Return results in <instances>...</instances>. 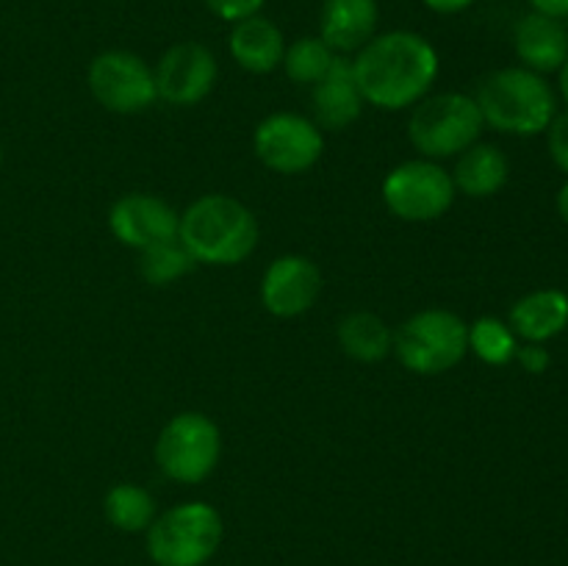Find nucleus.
Returning <instances> with one entry per match:
<instances>
[{
  "label": "nucleus",
  "instance_id": "1",
  "mask_svg": "<svg viewBox=\"0 0 568 566\" xmlns=\"http://www.w3.org/2000/svg\"><path fill=\"white\" fill-rule=\"evenodd\" d=\"M438 67V50L414 31L375 33L353 59L361 94L381 111L414 109L430 94Z\"/></svg>",
  "mask_w": 568,
  "mask_h": 566
},
{
  "label": "nucleus",
  "instance_id": "2",
  "mask_svg": "<svg viewBox=\"0 0 568 566\" xmlns=\"http://www.w3.org/2000/svg\"><path fill=\"white\" fill-rule=\"evenodd\" d=\"M178 239L197 264L236 266L258 247L261 225L242 200L211 192L186 205L178 222Z\"/></svg>",
  "mask_w": 568,
  "mask_h": 566
},
{
  "label": "nucleus",
  "instance_id": "3",
  "mask_svg": "<svg viewBox=\"0 0 568 566\" xmlns=\"http://www.w3.org/2000/svg\"><path fill=\"white\" fill-rule=\"evenodd\" d=\"M475 100L480 105L483 122L510 137H536L547 131L558 114L552 87L527 67H505L491 72L480 83Z\"/></svg>",
  "mask_w": 568,
  "mask_h": 566
},
{
  "label": "nucleus",
  "instance_id": "4",
  "mask_svg": "<svg viewBox=\"0 0 568 566\" xmlns=\"http://www.w3.org/2000/svg\"><path fill=\"white\" fill-rule=\"evenodd\" d=\"M392 353L414 375H444L469 353V325L449 309H422L397 327Z\"/></svg>",
  "mask_w": 568,
  "mask_h": 566
},
{
  "label": "nucleus",
  "instance_id": "5",
  "mask_svg": "<svg viewBox=\"0 0 568 566\" xmlns=\"http://www.w3.org/2000/svg\"><path fill=\"white\" fill-rule=\"evenodd\" d=\"M222 516L203 499L172 505L148 527V555L155 566H205L222 544Z\"/></svg>",
  "mask_w": 568,
  "mask_h": 566
},
{
  "label": "nucleus",
  "instance_id": "6",
  "mask_svg": "<svg viewBox=\"0 0 568 566\" xmlns=\"http://www.w3.org/2000/svg\"><path fill=\"white\" fill-rule=\"evenodd\" d=\"M483 125L480 105L471 94H427L410 111L408 139L422 159H453L480 142Z\"/></svg>",
  "mask_w": 568,
  "mask_h": 566
},
{
  "label": "nucleus",
  "instance_id": "7",
  "mask_svg": "<svg viewBox=\"0 0 568 566\" xmlns=\"http://www.w3.org/2000/svg\"><path fill=\"white\" fill-rule=\"evenodd\" d=\"M153 453L161 475L197 486L220 464L222 431L203 411H183L161 427Z\"/></svg>",
  "mask_w": 568,
  "mask_h": 566
},
{
  "label": "nucleus",
  "instance_id": "8",
  "mask_svg": "<svg viewBox=\"0 0 568 566\" xmlns=\"http://www.w3.org/2000/svg\"><path fill=\"white\" fill-rule=\"evenodd\" d=\"M383 203L403 222H436L453 209V175L438 161L414 159L403 161L383 178Z\"/></svg>",
  "mask_w": 568,
  "mask_h": 566
},
{
  "label": "nucleus",
  "instance_id": "9",
  "mask_svg": "<svg viewBox=\"0 0 568 566\" xmlns=\"http://www.w3.org/2000/svg\"><path fill=\"white\" fill-rule=\"evenodd\" d=\"M253 150L266 170L277 175H303L325 153V131L294 111H275L255 125Z\"/></svg>",
  "mask_w": 568,
  "mask_h": 566
},
{
  "label": "nucleus",
  "instance_id": "10",
  "mask_svg": "<svg viewBox=\"0 0 568 566\" xmlns=\"http://www.w3.org/2000/svg\"><path fill=\"white\" fill-rule=\"evenodd\" d=\"M89 92L111 114H142L159 100L148 61L131 50H103L87 72Z\"/></svg>",
  "mask_w": 568,
  "mask_h": 566
},
{
  "label": "nucleus",
  "instance_id": "11",
  "mask_svg": "<svg viewBox=\"0 0 568 566\" xmlns=\"http://www.w3.org/2000/svg\"><path fill=\"white\" fill-rule=\"evenodd\" d=\"M216 75H220V67H216L214 53L200 42L172 44L153 67L159 100L178 109L203 103L214 92Z\"/></svg>",
  "mask_w": 568,
  "mask_h": 566
},
{
  "label": "nucleus",
  "instance_id": "12",
  "mask_svg": "<svg viewBox=\"0 0 568 566\" xmlns=\"http://www.w3.org/2000/svg\"><path fill=\"white\" fill-rule=\"evenodd\" d=\"M261 305L277 320L308 314L322 294V270L300 253L277 255L261 277Z\"/></svg>",
  "mask_w": 568,
  "mask_h": 566
},
{
  "label": "nucleus",
  "instance_id": "13",
  "mask_svg": "<svg viewBox=\"0 0 568 566\" xmlns=\"http://www.w3.org/2000/svg\"><path fill=\"white\" fill-rule=\"evenodd\" d=\"M181 214L166 200L148 192L122 194L109 211V228L120 244L131 250H148L178 239Z\"/></svg>",
  "mask_w": 568,
  "mask_h": 566
},
{
  "label": "nucleus",
  "instance_id": "14",
  "mask_svg": "<svg viewBox=\"0 0 568 566\" xmlns=\"http://www.w3.org/2000/svg\"><path fill=\"white\" fill-rule=\"evenodd\" d=\"M311 103H314V122L322 131H344L355 125L364 114V94H361L358 81L353 72V59L336 55L331 70L325 72L320 83H314Z\"/></svg>",
  "mask_w": 568,
  "mask_h": 566
},
{
  "label": "nucleus",
  "instance_id": "15",
  "mask_svg": "<svg viewBox=\"0 0 568 566\" xmlns=\"http://www.w3.org/2000/svg\"><path fill=\"white\" fill-rule=\"evenodd\" d=\"M377 0H325L320 37L338 55H355L377 33Z\"/></svg>",
  "mask_w": 568,
  "mask_h": 566
},
{
  "label": "nucleus",
  "instance_id": "16",
  "mask_svg": "<svg viewBox=\"0 0 568 566\" xmlns=\"http://www.w3.org/2000/svg\"><path fill=\"white\" fill-rule=\"evenodd\" d=\"M227 50L242 70L253 75H270L281 67L286 53V37L281 28L264 14H253L247 20L233 22Z\"/></svg>",
  "mask_w": 568,
  "mask_h": 566
},
{
  "label": "nucleus",
  "instance_id": "17",
  "mask_svg": "<svg viewBox=\"0 0 568 566\" xmlns=\"http://www.w3.org/2000/svg\"><path fill=\"white\" fill-rule=\"evenodd\" d=\"M514 48L527 70L538 72V75L558 72L568 55V31L564 20L530 11L516 26Z\"/></svg>",
  "mask_w": 568,
  "mask_h": 566
},
{
  "label": "nucleus",
  "instance_id": "18",
  "mask_svg": "<svg viewBox=\"0 0 568 566\" xmlns=\"http://www.w3.org/2000/svg\"><path fill=\"white\" fill-rule=\"evenodd\" d=\"M510 331L530 344H544L568 327V294L560 289H538L516 300L510 309Z\"/></svg>",
  "mask_w": 568,
  "mask_h": 566
},
{
  "label": "nucleus",
  "instance_id": "19",
  "mask_svg": "<svg viewBox=\"0 0 568 566\" xmlns=\"http://www.w3.org/2000/svg\"><path fill=\"white\" fill-rule=\"evenodd\" d=\"M449 175H453L455 192L466 194L471 200L494 198L508 183V155L497 144L475 142L469 150L458 155V164H455Z\"/></svg>",
  "mask_w": 568,
  "mask_h": 566
},
{
  "label": "nucleus",
  "instance_id": "20",
  "mask_svg": "<svg viewBox=\"0 0 568 566\" xmlns=\"http://www.w3.org/2000/svg\"><path fill=\"white\" fill-rule=\"evenodd\" d=\"M338 344L349 358L361 361V364H377V361L388 358L394 347V331L383 316L372 314V311H353L338 322Z\"/></svg>",
  "mask_w": 568,
  "mask_h": 566
},
{
  "label": "nucleus",
  "instance_id": "21",
  "mask_svg": "<svg viewBox=\"0 0 568 566\" xmlns=\"http://www.w3.org/2000/svg\"><path fill=\"white\" fill-rule=\"evenodd\" d=\"M103 514L116 530L142 533L153 525L159 511H155L153 494L144 486H136V483H114L105 492Z\"/></svg>",
  "mask_w": 568,
  "mask_h": 566
},
{
  "label": "nucleus",
  "instance_id": "22",
  "mask_svg": "<svg viewBox=\"0 0 568 566\" xmlns=\"http://www.w3.org/2000/svg\"><path fill=\"white\" fill-rule=\"evenodd\" d=\"M336 55L338 53H333L322 37H300L292 44H286L281 67L288 75V81L300 83V87H314V83L325 78Z\"/></svg>",
  "mask_w": 568,
  "mask_h": 566
},
{
  "label": "nucleus",
  "instance_id": "23",
  "mask_svg": "<svg viewBox=\"0 0 568 566\" xmlns=\"http://www.w3.org/2000/svg\"><path fill=\"white\" fill-rule=\"evenodd\" d=\"M194 266L197 261L183 247L181 239H170V242H161L139 253V275L150 286H170V283L186 277Z\"/></svg>",
  "mask_w": 568,
  "mask_h": 566
},
{
  "label": "nucleus",
  "instance_id": "24",
  "mask_svg": "<svg viewBox=\"0 0 568 566\" xmlns=\"http://www.w3.org/2000/svg\"><path fill=\"white\" fill-rule=\"evenodd\" d=\"M519 336L510 331L508 322L497 316H480L469 325V353H475L483 364L505 366L516 358Z\"/></svg>",
  "mask_w": 568,
  "mask_h": 566
},
{
  "label": "nucleus",
  "instance_id": "25",
  "mask_svg": "<svg viewBox=\"0 0 568 566\" xmlns=\"http://www.w3.org/2000/svg\"><path fill=\"white\" fill-rule=\"evenodd\" d=\"M266 0H205V6L211 9V14H216L220 20L225 22H239V20H247V17L261 14Z\"/></svg>",
  "mask_w": 568,
  "mask_h": 566
},
{
  "label": "nucleus",
  "instance_id": "26",
  "mask_svg": "<svg viewBox=\"0 0 568 566\" xmlns=\"http://www.w3.org/2000/svg\"><path fill=\"white\" fill-rule=\"evenodd\" d=\"M547 144L555 164H558L568 175V111H564V114H555V120L549 122Z\"/></svg>",
  "mask_w": 568,
  "mask_h": 566
},
{
  "label": "nucleus",
  "instance_id": "27",
  "mask_svg": "<svg viewBox=\"0 0 568 566\" xmlns=\"http://www.w3.org/2000/svg\"><path fill=\"white\" fill-rule=\"evenodd\" d=\"M521 364V370L530 372V375H541V372L549 370V364H552V355H549V350L544 347V344H530L527 342L525 347L516 350V358Z\"/></svg>",
  "mask_w": 568,
  "mask_h": 566
},
{
  "label": "nucleus",
  "instance_id": "28",
  "mask_svg": "<svg viewBox=\"0 0 568 566\" xmlns=\"http://www.w3.org/2000/svg\"><path fill=\"white\" fill-rule=\"evenodd\" d=\"M422 3L436 14H460V11L471 9L477 0H422Z\"/></svg>",
  "mask_w": 568,
  "mask_h": 566
},
{
  "label": "nucleus",
  "instance_id": "29",
  "mask_svg": "<svg viewBox=\"0 0 568 566\" xmlns=\"http://www.w3.org/2000/svg\"><path fill=\"white\" fill-rule=\"evenodd\" d=\"M532 11H538V14H547V17H555V20H564L568 17V0H530Z\"/></svg>",
  "mask_w": 568,
  "mask_h": 566
},
{
  "label": "nucleus",
  "instance_id": "30",
  "mask_svg": "<svg viewBox=\"0 0 568 566\" xmlns=\"http://www.w3.org/2000/svg\"><path fill=\"white\" fill-rule=\"evenodd\" d=\"M558 211H560V216H564V222L568 225V181L564 183V186H560V192H558Z\"/></svg>",
  "mask_w": 568,
  "mask_h": 566
},
{
  "label": "nucleus",
  "instance_id": "31",
  "mask_svg": "<svg viewBox=\"0 0 568 566\" xmlns=\"http://www.w3.org/2000/svg\"><path fill=\"white\" fill-rule=\"evenodd\" d=\"M560 94H564V100L568 103V55H566V61H564V67H560Z\"/></svg>",
  "mask_w": 568,
  "mask_h": 566
},
{
  "label": "nucleus",
  "instance_id": "32",
  "mask_svg": "<svg viewBox=\"0 0 568 566\" xmlns=\"http://www.w3.org/2000/svg\"><path fill=\"white\" fill-rule=\"evenodd\" d=\"M0 164H3V148H0Z\"/></svg>",
  "mask_w": 568,
  "mask_h": 566
}]
</instances>
